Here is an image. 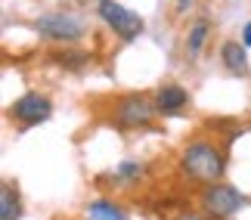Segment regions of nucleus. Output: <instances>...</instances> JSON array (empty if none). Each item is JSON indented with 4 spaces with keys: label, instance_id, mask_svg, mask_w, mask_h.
Returning <instances> with one entry per match:
<instances>
[{
    "label": "nucleus",
    "instance_id": "obj_1",
    "mask_svg": "<svg viewBox=\"0 0 251 220\" xmlns=\"http://www.w3.org/2000/svg\"><path fill=\"white\" fill-rule=\"evenodd\" d=\"M180 171L189 180H196V183L211 186L224 177L226 155H224L220 146H214V143H208V140H192L189 146L180 152Z\"/></svg>",
    "mask_w": 251,
    "mask_h": 220
},
{
    "label": "nucleus",
    "instance_id": "obj_2",
    "mask_svg": "<svg viewBox=\"0 0 251 220\" xmlns=\"http://www.w3.org/2000/svg\"><path fill=\"white\" fill-rule=\"evenodd\" d=\"M242 205H245V196L229 183H211L201 189V211H205V217L226 220L242 211Z\"/></svg>",
    "mask_w": 251,
    "mask_h": 220
},
{
    "label": "nucleus",
    "instance_id": "obj_3",
    "mask_svg": "<svg viewBox=\"0 0 251 220\" xmlns=\"http://www.w3.org/2000/svg\"><path fill=\"white\" fill-rule=\"evenodd\" d=\"M34 28H37L41 37H47V41H59V44H75V41H81V37L87 34L84 19L72 16V13H44V16H37Z\"/></svg>",
    "mask_w": 251,
    "mask_h": 220
},
{
    "label": "nucleus",
    "instance_id": "obj_4",
    "mask_svg": "<svg viewBox=\"0 0 251 220\" xmlns=\"http://www.w3.org/2000/svg\"><path fill=\"white\" fill-rule=\"evenodd\" d=\"M100 19L121 37V41H137V37L146 31L143 16L127 9L124 3H118V0H100Z\"/></svg>",
    "mask_w": 251,
    "mask_h": 220
},
{
    "label": "nucleus",
    "instance_id": "obj_5",
    "mask_svg": "<svg viewBox=\"0 0 251 220\" xmlns=\"http://www.w3.org/2000/svg\"><path fill=\"white\" fill-rule=\"evenodd\" d=\"M158 115L155 99L143 97V93H127L124 99H118L115 106V121L118 127H127V130H137V127H149Z\"/></svg>",
    "mask_w": 251,
    "mask_h": 220
},
{
    "label": "nucleus",
    "instance_id": "obj_6",
    "mask_svg": "<svg viewBox=\"0 0 251 220\" xmlns=\"http://www.w3.org/2000/svg\"><path fill=\"white\" fill-rule=\"evenodd\" d=\"M50 112H53V102L47 97H41V93H22V97L9 106V115H13L22 127H34V124L47 121Z\"/></svg>",
    "mask_w": 251,
    "mask_h": 220
},
{
    "label": "nucleus",
    "instance_id": "obj_7",
    "mask_svg": "<svg viewBox=\"0 0 251 220\" xmlns=\"http://www.w3.org/2000/svg\"><path fill=\"white\" fill-rule=\"evenodd\" d=\"M189 102V93L180 87V84H165V87H158L155 90V106L161 115H174V112H180L183 106Z\"/></svg>",
    "mask_w": 251,
    "mask_h": 220
},
{
    "label": "nucleus",
    "instance_id": "obj_8",
    "mask_svg": "<svg viewBox=\"0 0 251 220\" xmlns=\"http://www.w3.org/2000/svg\"><path fill=\"white\" fill-rule=\"evenodd\" d=\"M220 59H224V69L233 74L248 72V53H245V44H239V41H226L220 47Z\"/></svg>",
    "mask_w": 251,
    "mask_h": 220
},
{
    "label": "nucleus",
    "instance_id": "obj_9",
    "mask_svg": "<svg viewBox=\"0 0 251 220\" xmlns=\"http://www.w3.org/2000/svg\"><path fill=\"white\" fill-rule=\"evenodd\" d=\"M22 217V198L13 183L0 186V220H19Z\"/></svg>",
    "mask_w": 251,
    "mask_h": 220
},
{
    "label": "nucleus",
    "instance_id": "obj_10",
    "mask_svg": "<svg viewBox=\"0 0 251 220\" xmlns=\"http://www.w3.org/2000/svg\"><path fill=\"white\" fill-rule=\"evenodd\" d=\"M87 217L90 220H127L124 208L118 202H109V198H96V202L87 205Z\"/></svg>",
    "mask_w": 251,
    "mask_h": 220
},
{
    "label": "nucleus",
    "instance_id": "obj_11",
    "mask_svg": "<svg viewBox=\"0 0 251 220\" xmlns=\"http://www.w3.org/2000/svg\"><path fill=\"white\" fill-rule=\"evenodd\" d=\"M208 31H211L208 19H199V22L189 28V37H186V53H189V56H199V50H201V44H205Z\"/></svg>",
    "mask_w": 251,
    "mask_h": 220
},
{
    "label": "nucleus",
    "instance_id": "obj_12",
    "mask_svg": "<svg viewBox=\"0 0 251 220\" xmlns=\"http://www.w3.org/2000/svg\"><path fill=\"white\" fill-rule=\"evenodd\" d=\"M140 165H137V161H121V165H118V177H124V180H130V177H137L140 174Z\"/></svg>",
    "mask_w": 251,
    "mask_h": 220
},
{
    "label": "nucleus",
    "instance_id": "obj_13",
    "mask_svg": "<svg viewBox=\"0 0 251 220\" xmlns=\"http://www.w3.org/2000/svg\"><path fill=\"white\" fill-rule=\"evenodd\" d=\"M242 44H245V47H251V22L242 28Z\"/></svg>",
    "mask_w": 251,
    "mask_h": 220
},
{
    "label": "nucleus",
    "instance_id": "obj_14",
    "mask_svg": "<svg viewBox=\"0 0 251 220\" xmlns=\"http://www.w3.org/2000/svg\"><path fill=\"white\" fill-rule=\"evenodd\" d=\"M177 9H180V13H186V9H189V0H177Z\"/></svg>",
    "mask_w": 251,
    "mask_h": 220
},
{
    "label": "nucleus",
    "instance_id": "obj_15",
    "mask_svg": "<svg viewBox=\"0 0 251 220\" xmlns=\"http://www.w3.org/2000/svg\"><path fill=\"white\" fill-rule=\"evenodd\" d=\"M180 220H199V217H196V214H183Z\"/></svg>",
    "mask_w": 251,
    "mask_h": 220
}]
</instances>
